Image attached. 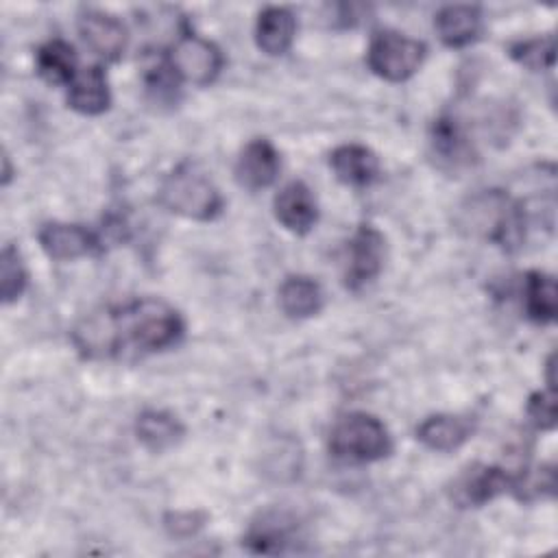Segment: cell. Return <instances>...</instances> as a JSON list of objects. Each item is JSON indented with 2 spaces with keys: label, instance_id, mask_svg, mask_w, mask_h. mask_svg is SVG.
Instances as JSON below:
<instances>
[{
  "label": "cell",
  "instance_id": "4",
  "mask_svg": "<svg viewBox=\"0 0 558 558\" xmlns=\"http://www.w3.org/2000/svg\"><path fill=\"white\" fill-rule=\"evenodd\" d=\"M329 449L340 460L375 462L390 453L392 442L386 425L377 416L351 412L333 425L329 434Z\"/></svg>",
  "mask_w": 558,
  "mask_h": 558
},
{
  "label": "cell",
  "instance_id": "9",
  "mask_svg": "<svg viewBox=\"0 0 558 558\" xmlns=\"http://www.w3.org/2000/svg\"><path fill=\"white\" fill-rule=\"evenodd\" d=\"M512 486L514 475H510L501 466L473 464L453 484V501L462 508H477L486 501H493L501 493H512Z\"/></svg>",
  "mask_w": 558,
  "mask_h": 558
},
{
  "label": "cell",
  "instance_id": "26",
  "mask_svg": "<svg viewBox=\"0 0 558 558\" xmlns=\"http://www.w3.org/2000/svg\"><path fill=\"white\" fill-rule=\"evenodd\" d=\"M527 416L538 429H554L556 425V395L554 390L534 392L527 399Z\"/></svg>",
  "mask_w": 558,
  "mask_h": 558
},
{
  "label": "cell",
  "instance_id": "6",
  "mask_svg": "<svg viewBox=\"0 0 558 558\" xmlns=\"http://www.w3.org/2000/svg\"><path fill=\"white\" fill-rule=\"evenodd\" d=\"M166 61L179 83H192L201 87L209 85L220 74L225 63L222 52L214 41L190 31H183V35L177 37L166 54Z\"/></svg>",
  "mask_w": 558,
  "mask_h": 558
},
{
  "label": "cell",
  "instance_id": "11",
  "mask_svg": "<svg viewBox=\"0 0 558 558\" xmlns=\"http://www.w3.org/2000/svg\"><path fill=\"white\" fill-rule=\"evenodd\" d=\"M78 33L87 48L105 61H118L126 50V28L111 13L85 11L78 20Z\"/></svg>",
  "mask_w": 558,
  "mask_h": 558
},
{
  "label": "cell",
  "instance_id": "1",
  "mask_svg": "<svg viewBox=\"0 0 558 558\" xmlns=\"http://www.w3.org/2000/svg\"><path fill=\"white\" fill-rule=\"evenodd\" d=\"M118 353L124 347L135 351H161L177 344L183 336L181 314L159 299H137L122 307H109Z\"/></svg>",
  "mask_w": 558,
  "mask_h": 558
},
{
  "label": "cell",
  "instance_id": "18",
  "mask_svg": "<svg viewBox=\"0 0 558 558\" xmlns=\"http://www.w3.org/2000/svg\"><path fill=\"white\" fill-rule=\"evenodd\" d=\"M296 35V20L292 11L283 7H266L257 15L255 24V44L262 52L279 57L290 50Z\"/></svg>",
  "mask_w": 558,
  "mask_h": 558
},
{
  "label": "cell",
  "instance_id": "27",
  "mask_svg": "<svg viewBox=\"0 0 558 558\" xmlns=\"http://www.w3.org/2000/svg\"><path fill=\"white\" fill-rule=\"evenodd\" d=\"M2 166H4V170H2V183L7 185V183H9V179H11V166H9V155H4V157H2Z\"/></svg>",
  "mask_w": 558,
  "mask_h": 558
},
{
  "label": "cell",
  "instance_id": "2",
  "mask_svg": "<svg viewBox=\"0 0 558 558\" xmlns=\"http://www.w3.org/2000/svg\"><path fill=\"white\" fill-rule=\"evenodd\" d=\"M462 227L473 235L512 251L525 235V207L501 190H484L462 207Z\"/></svg>",
  "mask_w": 558,
  "mask_h": 558
},
{
  "label": "cell",
  "instance_id": "24",
  "mask_svg": "<svg viewBox=\"0 0 558 558\" xmlns=\"http://www.w3.org/2000/svg\"><path fill=\"white\" fill-rule=\"evenodd\" d=\"M508 54L519 65H523L532 72L547 70V68H554V61H556V39H554V35L521 39L508 48Z\"/></svg>",
  "mask_w": 558,
  "mask_h": 558
},
{
  "label": "cell",
  "instance_id": "17",
  "mask_svg": "<svg viewBox=\"0 0 558 558\" xmlns=\"http://www.w3.org/2000/svg\"><path fill=\"white\" fill-rule=\"evenodd\" d=\"M440 41L449 48H462L477 39L482 28V13L471 4H447L434 17Z\"/></svg>",
  "mask_w": 558,
  "mask_h": 558
},
{
  "label": "cell",
  "instance_id": "23",
  "mask_svg": "<svg viewBox=\"0 0 558 558\" xmlns=\"http://www.w3.org/2000/svg\"><path fill=\"white\" fill-rule=\"evenodd\" d=\"M39 76L50 85H70L78 72V57L63 39L46 41L35 57Z\"/></svg>",
  "mask_w": 558,
  "mask_h": 558
},
{
  "label": "cell",
  "instance_id": "5",
  "mask_svg": "<svg viewBox=\"0 0 558 558\" xmlns=\"http://www.w3.org/2000/svg\"><path fill=\"white\" fill-rule=\"evenodd\" d=\"M425 52L427 48L423 41L395 31H381L368 44L366 63L377 76L390 83H401L421 68Z\"/></svg>",
  "mask_w": 558,
  "mask_h": 558
},
{
  "label": "cell",
  "instance_id": "16",
  "mask_svg": "<svg viewBox=\"0 0 558 558\" xmlns=\"http://www.w3.org/2000/svg\"><path fill=\"white\" fill-rule=\"evenodd\" d=\"M68 105L85 116H98L109 109L111 92L107 74L100 65H89L76 72L68 85Z\"/></svg>",
  "mask_w": 558,
  "mask_h": 558
},
{
  "label": "cell",
  "instance_id": "20",
  "mask_svg": "<svg viewBox=\"0 0 558 558\" xmlns=\"http://www.w3.org/2000/svg\"><path fill=\"white\" fill-rule=\"evenodd\" d=\"M471 436V423L453 414L427 416L416 427V438L434 451H453L464 445Z\"/></svg>",
  "mask_w": 558,
  "mask_h": 558
},
{
  "label": "cell",
  "instance_id": "8",
  "mask_svg": "<svg viewBox=\"0 0 558 558\" xmlns=\"http://www.w3.org/2000/svg\"><path fill=\"white\" fill-rule=\"evenodd\" d=\"M37 240L44 253L57 262L78 259V257L98 253L102 248L98 233L89 231L83 225H70V222H46L37 231Z\"/></svg>",
  "mask_w": 558,
  "mask_h": 558
},
{
  "label": "cell",
  "instance_id": "15",
  "mask_svg": "<svg viewBox=\"0 0 558 558\" xmlns=\"http://www.w3.org/2000/svg\"><path fill=\"white\" fill-rule=\"evenodd\" d=\"M333 174L353 187H366L379 177L377 155L362 144H342L329 153Z\"/></svg>",
  "mask_w": 558,
  "mask_h": 558
},
{
  "label": "cell",
  "instance_id": "19",
  "mask_svg": "<svg viewBox=\"0 0 558 558\" xmlns=\"http://www.w3.org/2000/svg\"><path fill=\"white\" fill-rule=\"evenodd\" d=\"M137 440L153 453H161L181 442L185 427L177 416L163 410H144L135 421Z\"/></svg>",
  "mask_w": 558,
  "mask_h": 558
},
{
  "label": "cell",
  "instance_id": "21",
  "mask_svg": "<svg viewBox=\"0 0 558 558\" xmlns=\"http://www.w3.org/2000/svg\"><path fill=\"white\" fill-rule=\"evenodd\" d=\"M523 307L530 320L547 325L558 312L556 279L541 270H530L523 279Z\"/></svg>",
  "mask_w": 558,
  "mask_h": 558
},
{
  "label": "cell",
  "instance_id": "25",
  "mask_svg": "<svg viewBox=\"0 0 558 558\" xmlns=\"http://www.w3.org/2000/svg\"><path fill=\"white\" fill-rule=\"evenodd\" d=\"M28 275L22 262L20 251L13 244H7L0 255V292L4 303H13L22 296Z\"/></svg>",
  "mask_w": 558,
  "mask_h": 558
},
{
  "label": "cell",
  "instance_id": "22",
  "mask_svg": "<svg viewBox=\"0 0 558 558\" xmlns=\"http://www.w3.org/2000/svg\"><path fill=\"white\" fill-rule=\"evenodd\" d=\"M279 305L290 318H310L323 307V290L312 277L292 275L279 286Z\"/></svg>",
  "mask_w": 558,
  "mask_h": 558
},
{
  "label": "cell",
  "instance_id": "7",
  "mask_svg": "<svg viewBox=\"0 0 558 558\" xmlns=\"http://www.w3.org/2000/svg\"><path fill=\"white\" fill-rule=\"evenodd\" d=\"M386 240L373 225H360L344 251V286L360 290L384 268Z\"/></svg>",
  "mask_w": 558,
  "mask_h": 558
},
{
  "label": "cell",
  "instance_id": "12",
  "mask_svg": "<svg viewBox=\"0 0 558 558\" xmlns=\"http://www.w3.org/2000/svg\"><path fill=\"white\" fill-rule=\"evenodd\" d=\"M275 218L292 233H307L318 220V205L312 190L303 181H290L272 201Z\"/></svg>",
  "mask_w": 558,
  "mask_h": 558
},
{
  "label": "cell",
  "instance_id": "3",
  "mask_svg": "<svg viewBox=\"0 0 558 558\" xmlns=\"http://www.w3.org/2000/svg\"><path fill=\"white\" fill-rule=\"evenodd\" d=\"M157 198L163 209L201 222L214 220L225 207V198L214 181L190 161L179 163L163 177Z\"/></svg>",
  "mask_w": 558,
  "mask_h": 558
},
{
  "label": "cell",
  "instance_id": "14",
  "mask_svg": "<svg viewBox=\"0 0 558 558\" xmlns=\"http://www.w3.org/2000/svg\"><path fill=\"white\" fill-rule=\"evenodd\" d=\"M296 541V521L279 510H270L259 514L257 521L251 523L242 543L246 549L255 554H281L290 549Z\"/></svg>",
  "mask_w": 558,
  "mask_h": 558
},
{
  "label": "cell",
  "instance_id": "13",
  "mask_svg": "<svg viewBox=\"0 0 558 558\" xmlns=\"http://www.w3.org/2000/svg\"><path fill=\"white\" fill-rule=\"evenodd\" d=\"M281 170V159L277 148L264 140L255 137L251 140L235 163V179L246 190H262L268 187Z\"/></svg>",
  "mask_w": 558,
  "mask_h": 558
},
{
  "label": "cell",
  "instance_id": "10",
  "mask_svg": "<svg viewBox=\"0 0 558 558\" xmlns=\"http://www.w3.org/2000/svg\"><path fill=\"white\" fill-rule=\"evenodd\" d=\"M429 144L438 163L453 172L462 168H471L477 159V153L469 135L464 133L460 122L449 116H440L434 120L429 131Z\"/></svg>",
  "mask_w": 558,
  "mask_h": 558
}]
</instances>
